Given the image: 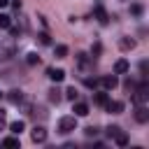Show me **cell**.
Here are the masks:
<instances>
[{
	"label": "cell",
	"instance_id": "cell-1",
	"mask_svg": "<svg viewBox=\"0 0 149 149\" xmlns=\"http://www.w3.org/2000/svg\"><path fill=\"white\" fill-rule=\"evenodd\" d=\"M147 98H149V84L142 81L140 86H135V91H133V100H135V105H144Z\"/></svg>",
	"mask_w": 149,
	"mask_h": 149
},
{
	"label": "cell",
	"instance_id": "cell-2",
	"mask_svg": "<svg viewBox=\"0 0 149 149\" xmlns=\"http://www.w3.org/2000/svg\"><path fill=\"white\" fill-rule=\"evenodd\" d=\"M74 128H77V116H61V119H58V133L68 135V133H72Z\"/></svg>",
	"mask_w": 149,
	"mask_h": 149
},
{
	"label": "cell",
	"instance_id": "cell-3",
	"mask_svg": "<svg viewBox=\"0 0 149 149\" xmlns=\"http://www.w3.org/2000/svg\"><path fill=\"white\" fill-rule=\"evenodd\" d=\"M30 140H33L35 144H40V142H44V140H47V130H44L42 126H35V128L30 130Z\"/></svg>",
	"mask_w": 149,
	"mask_h": 149
},
{
	"label": "cell",
	"instance_id": "cell-4",
	"mask_svg": "<svg viewBox=\"0 0 149 149\" xmlns=\"http://www.w3.org/2000/svg\"><path fill=\"white\" fill-rule=\"evenodd\" d=\"M47 74H49V79H51V81H56V84L65 79V70H61V68H49V70H47Z\"/></svg>",
	"mask_w": 149,
	"mask_h": 149
},
{
	"label": "cell",
	"instance_id": "cell-5",
	"mask_svg": "<svg viewBox=\"0 0 149 149\" xmlns=\"http://www.w3.org/2000/svg\"><path fill=\"white\" fill-rule=\"evenodd\" d=\"M12 56H14L12 42H2V44H0V61H7V58H12Z\"/></svg>",
	"mask_w": 149,
	"mask_h": 149
},
{
	"label": "cell",
	"instance_id": "cell-6",
	"mask_svg": "<svg viewBox=\"0 0 149 149\" xmlns=\"http://www.w3.org/2000/svg\"><path fill=\"white\" fill-rule=\"evenodd\" d=\"M105 109L112 112V114H121V112H123V102H121V100H107Z\"/></svg>",
	"mask_w": 149,
	"mask_h": 149
},
{
	"label": "cell",
	"instance_id": "cell-7",
	"mask_svg": "<svg viewBox=\"0 0 149 149\" xmlns=\"http://www.w3.org/2000/svg\"><path fill=\"white\" fill-rule=\"evenodd\" d=\"M100 84H102V86L109 91V88H116V86H119V79H116L114 74H105V77L100 79Z\"/></svg>",
	"mask_w": 149,
	"mask_h": 149
},
{
	"label": "cell",
	"instance_id": "cell-8",
	"mask_svg": "<svg viewBox=\"0 0 149 149\" xmlns=\"http://www.w3.org/2000/svg\"><path fill=\"white\" fill-rule=\"evenodd\" d=\"M7 100H9L12 105H21V102H23V91H19V88L9 91V93H7Z\"/></svg>",
	"mask_w": 149,
	"mask_h": 149
},
{
	"label": "cell",
	"instance_id": "cell-9",
	"mask_svg": "<svg viewBox=\"0 0 149 149\" xmlns=\"http://www.w3.org/2000/svg\"><path fill=\"white\" fill-rule=\"evenodd\" d=\"M135 119H137L140 123H147V121H149V109H147L144 105H137V109H135Z\"/></svg>",
	"mask_w": 149,
	"mask_h": 149
},
{
	"label": "cell",
	"instance_id": "cell-10",
	"mask_svg": "<svg viewBox=\"0 0 149 149\" xmlns=\"http://www.w3.org/2000/svg\"><path fill=\"white\" fill-rule=\"evenodd\" d=\"M128 68H130V65H128V61H126V58H119V61L114 63V72H116V74H126V72H128Z\"/></svg>",
	"mask_w": 149,
	"mask_h": 149
},
{
	"label": "cell",
	"instance_id": "cell-11",
	"mask_svg": "<svg viewBox=\"0 0 149 149\" xmlns=\"http://www.w3.org/2000/svg\"><path fill=\"white\" fill-rule=\"evenodd\" d=\"M107 100H109V98H107V93H105V91H98V93H93V102H95V105L105 107V105H107Z\"/></svg>",
	"mask_w": 149,
	"mask_h": 149
},
{
	"label": "cell",
	"instance_id": "cell-12",
	"mask_svg": "<svg viewBox=\"0 0 149 149\" xmlns=\"http://www.w3.org/2000/svg\"><path fill=\"white\" fill-rule=\"evenodd\" d=\"M88 114V105L86 102H74V116H86Z\"/></svg>",
	"mask_w": 149,
	"mask_h": 149
},
{
	"label": "cell",
	"instance_id": "cell-13",
	"mask_svg": "<svg viewBox=\"0 0 149 149\" xmlns=\"http://www.w3.org/2000/svg\"><path fill=\"white\" fill-rule=\"evenodd\" d=\"M93 14H95V19H98L100 23H107V12H105V9L100 7V5H98V7L93 9Z\"/></svg>",
	"mask_w": 149,
	"mask_h": 149
},
{
	"label": "cell",
	"instance_id": "cell-14",
	"mask_svg": "<svg viewBox=\"0 0 149 149\" xmlns=\"http://www.w3.org/2000/svg\"><path fill=\"white\" fill-rule=\"evenodd\" d=\"M23 128H26V123H23V121H12V123H9V130H12L14 135H19Z\"/></svg>",
	"mask_w": 149,
	"mask_h": 149
},
{
	"label": "cell",
	"instance_id": "cell-15",
	"mask_svg": "<svg viewBox=\"0 0 149 149\" xmlns=\"http://www.w3.org/2000/svg\"><path fill=\"white\" fill-rule=\"evenodd\" d=\"M114 142H116V144H119V147H126V144H128V135H126V133H121V130H119V133H116V135H114Z\"/></svg>",
	"mask_w": 149,
	"mask_h": 149
},
{
	"label": "cell",
	"instance_id": "cell-16",
	"mask_svg": "<svg viewBox=\"0 0 149 149\" xmlns=\"http://www.w3.org/2000/svg\"><path fill=\"white\" fill-rule=\"evenodd\" d=\"M54 54H56V58H65V56H68V47H65V44H56Z\"/></svg>",
	"mask_w": 149,
	"mask_h": 149
},
{
	"label": "cell",
	"instance_id": "cell-17",
	"mask_svg": "<svg viewBox=\"0 0 149 149\" xmlns=\"http://www.w3.org/2000/svg\"><path fill=\"white\" fill-rule=\"evenodd\" d=\"M26 63H28V65H37V63H40V56H37L35 51H30V54H26Z\"/></svg>",
	"mask_w": 149,
	"mask_h": 149
},
{
	"label": "cell",
	"instance_id": "cell-18",
	"mask_svg": "<svg viewBox=\"0 0 149 149\" xmlns=\"http://www.w3.org/2000/svg\"><path fill=\"white\" fill-rule=\"evenodd\" d=\"M2 147H19V137H16V135L5 137V140H2Z\"/></svg>",
	"mask_w": 149,
	"mask_h": 149
},
{
	"label": "cell",
	"instance_id": "cell-19",
	"mask_svg": "<svg viewBox=\"0 0 149 149\" xmlns=\"http://www.w3.org/2000/svg\"><path fill=\"white\" fill-rule=\"evenodd\" d=\"M121 49H135V40H128V37H121Z\"/></svg>",
	"mask_w": 149,
	"mask_h": 149
},
{
	"label": "cell",
	"instance_id": "cell-20",
	"mask_svg": "<svg viewBox=\"0 0 149 149\" xmlns=\"http://www.w3.org/2000/svg\"><path fill=\"white\" fill-rule=\"evenodd\" d=\"M49 100L58 105V102H61V91H58V88H51V91H49Z\"/></svg>",
	"mask_w": 149,
	"mask_h": 149
},
{
	"label": "cell",
	"instance_id": "cell-21",
	"mask_svg": "<svg viewBox=\"0 0 149 149\" xmlns=\"http://www.w3.org/2000/svg\"><path fill=\"white\" fill-rule=\"evenodd\" d=\"M12 26V19L7 14H0V28H9Z\"/></svg>",
	"mask_w": 149,
	"mask_h": 149
},
{
	"label": "cell",
	"instance_id": "cell-22",
	"mask_svg": "<svg viewBox=\"0 0 149 149\" xmlns=\"http://www.w3.org/2000/svg\"><path fill=\"white\" fill-rule=\"evenodd\" d=\"M84 135H86V137H95V135H98V128H95V126H88V128H84Z\"/></svg>",
	"mask_w": 149,
	"mask_h": 149
},
{
	"label": "cell",
	"instance_id": "cell-23",
	"mask_svg": "<svg viewBox=\"0 0 149 149\" xmlns=\"http://www.w3.org/2000/svg\"><path fill=\"white\" fill-rule=\"evenodd\" d=\"M119 130H121V128H119V126H109V128H107V130H105V133H107V137H109V140H114V135H116V133H119Z\"/></svg>",
	"mask_w": 149,
	"mask_h": 149
},
{
	"label": "cell",
	"instance_id": "cell-24",
	"mask_svg": "<svg viewBox=\"0 0 149 149\" xmlns=\"http://www.w3.org/2000/svg\"><path fill=\"white\" fill-rule=\"evenodd\" d=\"M123 86H126V91H130V93H133V91H135V86H137V84H135V81H133V79H130V77H128V79H126V81H123Z\"/></svg>",
	"mask_w": 149,
	"mask_h": 149
},
{
	"label": "cell",
	"instance_id": "cell-25",
	"mask_svg": "<svg viewBox=\"0 0 149 149\" xmlns=\"http://www.w3.org/2000/svg\"><path fill=\"white\" fill-rule=\"evenodd\" d=\"M65 98H68V100H74V98H77V88H74V86H70V88L65 91Z\"/></svg>",
	"mask_w": 149,
	"mask_h": 149
},
{
	"label": "cell",
	"instance_id": "cell-26",
	"mask_svg": "<svg viewBox=\"0 0 149 149\" xmlns=\"http://www.w3.org/2000/svg\"><path fill=\"white\" fill-rule=\"evenodd\" d=\"M84 84H86L88 88H95V86H98V79H91V77H86V79H84Z\"/></svg>",
	"mask_w": 149,
	"mask_h": 149
},
{
	"label": "cell",
	"instance_id": "cell-27",
	"mask_svg": "<svg viewBox=\"0 0 149 149\" xmlns=\"http://www.w3.org/2000/svg\"><path fill=\"white\" fill-rule=\"evenodd\" d=\"M130 12L137 16V14H142V5H130Z\"/></svg>",
	"mask_w": 149,
	"mask_h": 149
},
{
	"label": "cell",
	"instance_id": "cell-28",
	"mask_svg": "<svg viewBox=\"0 0 149 149\" xmlns=\"http://www.w3.org/2000/svg\"><path fill=\"white\" fill-rule=\"evenodd\" d=\"M40 42H42V44H51V40H49V35H47V33H42V35H40Z\"/></svg>",
	"mask_w": 149,
	"mask_h": 149
},
{
	"label": "cell",
	"instance_id": "cell-29",
	"mask_svg": "<svg viewBox=\"0 0 149 149\" xmlns=\"http://www.w3.org/2000/svg\"><path fill=\"white\" fill-rule=\"evenodd\" d=\"M5 119H7V112H5L2 107H0V121H5Z\"/></svg>",
	"mask_w": 149,
	"mask_h": 149
},
{
	"label": "cell",
	"instance_id": "cell-30",
	"mask_svg": "<svg viewBox=\"0 0 149 149\" xmlns=\"http://www.w3.org/2000/svg\"><path fill=\"white\" fill-rule=\"evenodd\" d=\"M9 5V0H0V7H7Z\"/></svg>",
	"mask_w": 149,
	"mask_h": 149
},
{
	"label": "cell",
	"instance_id": "cell-31",
	"mask_svg": "<svg viewBox=\"0 0 149 149\" xmlns=\"http://www.w3.org/2000/svg\"><path fill=\"white\" fill-rule=\"evenodd\" d=\"M2 126H5V121H0V130H2Z\"/></svg>",
	"mask_w": 149,
	"mask_h": 149
},
{
	"label": "cell",
	"instance_id": "cell-32",
	"mask_svg": "<svg viewBox=\"0 0 149 149\" xmlns=\"http://www.w3.org/2000/svg\"><path fill=\"white\" fill-rule=\"evenodd\" d=\"M0 95H2V93H0Z\"/></svg>",
	"mask_w": 149,
	"mask_h": 149
}]
</instances>
